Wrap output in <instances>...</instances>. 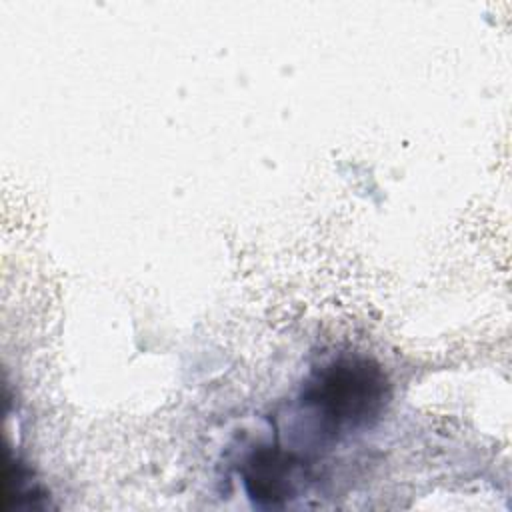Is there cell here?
I'll return each instance as SVG.
<instances>
[{
    "mask_svg": "<svg viewBox=\"0 0 512 512\" xmlns=\"http://www.w3.org/2000/svg\"><path fill=\"white\" fill-rule=\"evenodd\" d=\"M300 462L282 448H258L244 464V486L260 506H282L294 496V474Z\"/></svg>",
    "mask_w": 512,
    "mask_h": 512,
    "instance_id": "obj_2",
    "label": "cell"
},
{
    "mask_svg": "<svg viewBox=\"0 0 512 512\" xmlns=\"http://www.w3.org/2000/svg\"><path fill=\"white\" fill-rule=\"evenodd\" d=\"M302 398L320 426L336 434L358 428L380 412L386 400V378L366 358H342L324 366Z\"/></svg>",
    "mask_w": 512,
    "mask_h": 512,
    "instance_id": "obj_1",
    "label": "cell"
}]
</instances>
